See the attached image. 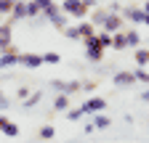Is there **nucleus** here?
Segmentation results:
<instances>
[{
  "instance_id": "1",
  "label": "nucleus",
  "mask_w": 149,
  "mask_h": 143,
  "mask_svg": "<svg viewBox=\"0 0 149 143\" xmlns=\"http://www.w3.org/2000/svg\"><path fill=\"white\" fill-rule=\"evenodd\" d=\"M61 11L67 16H72V19H80V21L88 16V8H85L83 0H61Z\"/></svg>"
},
{
  "instance_id": "2",
  "label": "nucleus",
  "mask_w": 149,
  "mask_h": 143,
  "mask_svg": "<svg viewBox=\"0 0 149 143\" xmlns=\"http://www.w3.org/2000/svg\"><path fill=\"white\" fill-rule=\"evenodd\" d=\"M83 45H85V58H88V61L99 64V61L104 58V50H107V48L99 43V37H91V40H85Z\"/></svg>"
},
{
  "instance_id": "3",
  "label": "nucleus",
  "mask_w": 149,
  "mask_h": 143,
  "mask_svg": "<svg viewBox=\"0 0 149 143\" xmlns=\"http://www.w3.org/2000/svg\"><path fill=\"white\" fill-rule=\"evenodd\" d=\"M22 64V53H19V48H8L6 53H0V69H8V66H19Z\"/></svg>"
},
{
  "instance_id": "4",
  "label": "nucleus",
  "mask_w": 149,
  "mask_h": 143,
  "mask_svg": "<svg viewBox=\"0 0 149 143\" xmlns=\"http://www.w3.org/2000/svg\"><path fill=\"white\" fill-rule=\"evenodd\" d=\"M112 85L115 87H133L136 85V74L133 72H115V74H112Z\"/></svg>"
},
{
  "instance_id": "5",
  "label": "nucleus",
  "mask_w": 149,
  "mask_h": 143,
  "mask_svg": "<svg viewBox=\"0 0 149 143\" xmlns=\"http://www.w3.org/2000/svg\"><path fill=\"white\" fill-rule=\"evenodd\" d=\"M123 16H125V21H130V24H144L146 11L139 8V6H128V8H123Z\"/></svg>"
},
{
  "instance_id": "6",
  "label": "nucleus",
  "mask_w": 149,
  "mask_h": 143,
  "mask_svg": "<svg viewBox=\"0 0 149 143\" xmlns=\"http://www.w3.org/2000/svg\"><path fill=\"white\" fill-rule=\"evenodd\" d=\"M80 109H83L85 114H101V111L107 109V101H104V98H99V96H93V98H88V101L80 106Z\"/></svg>"
},
{
  "instance_id": "7",
  "label": "nucleus",
  "mask_w": 149,
  "mask_h": 143,
  "mask_svg": "<svg viewBox=\"0 0 149 143\" xmlns=\"http://www.w3.org/2000/svg\"><path fill=\"white\" fill-rule=\"evenodd\" d=\"M13 48V27L11 24H0V50H8Z\"/></svg>"
},
{
  "instance_id": "8",
  "label": "nucleus",
  "mask_w": 149,
  "mask_h": 143,
  "mask_svg": "<svg viewBox=\"0 0 149 143\" xmlns=\"http://www.w3.org/2000/svg\"><path fill=\"white\" fill-rule=\"evenodd\" d=\"M107 19H109V8H107V6H99V8L91 11V19H88V21H91L93 27H101V29H104Z\"/></svg>"
},
{
  "instance_id": "9",
  "label": "nucleus",
  "mask_w": 149,
  "mask_h": 143,
  "mask_svg": "<svg viewBox=\"0 0 149 143\" xmlns=\"http://www.w3.org/2000/svg\"><path fill=\"white\" fill-rule=\"evenodd\" d=\"M104 29L112 32V34H115V32H123V29H125V16H123V13H109Z\"/></svg>"
},
{
  "instance_id": "10",
  "label": "nucleus",
  "mask_w": 149,
  "mask_h": 143,
  "mask_svg": "<svg viewBox=\"0 0 149 143\" xmlns=\"http://www.w3.org/2000/svg\"><path fill=\"white\" fill-rule=\"evenodd\" d=\"M45 61H43V56L40 53H22V66H27V69H37V66H43Z\"/></svg>"
},
{
  "instance_id": "11",
  "label": "nucleus",
  "mask_w": 149,
  "mask_h": 143,
  "mask_svg": "<svg viewBox=\"0 0 149 143\" xmlns=\"http://www.w3.org/2000/svg\"><path fill=\"white\" fill-rule=\"evenodd\" d=\"M96 29H99V27H93L91 21H80V24H77V32H80V40H83V43L91 40V37H96V34H99Z\"/></svg>"
},
{
  "instance_id": "12",
  "label": "nucleus",
  "mask_w": 149,
  "mask_h": 143,
  "mask_svg": "<svg viewBox=\"0 0 149 143\" xmlns=\"http://www.w3.org/2000/svg\"><path fill=\"white\" fill-rule=\"evenodd\" d=\"M22 19H27V0H19V3L13 6V11H11V24L22 21Z\"/></svg>"
},
{
  "instance_id": "13",
  "label": "nucleus",
  "mask_w": 149,
  "mask_h": 143,
  "mask_svg": "<svg viewBox=\"0 0 149 143\" xmlns=\"http://www.w3.org/2000/svg\"><path fill=\"white\" fill-rule=\"evenodd\" d=\"M128 48V34H125V29L123 32H115L112 34V50H125Z\"/></svg>"
},
{
  "instance_id": "14",
  "label": "nucleus",
  "mask_w": 149,
  "mask_h": 143,
  "mask_svg": "<svg viewBox=\"0 0 149 143\" xmlns=\"http://www.w3.org/2000/svg\"><path fill=\"white\" fill-rule=\"evenodd\" d=\"M53 111H69V96L67 93H59L53 98Z\"/></svg>"
},
{
  "instance_id": "15",
  "label": "nucleus",
  "mask_w": 149,
  "mask_h": 143,
  "mask_svg": "<svg viewBox=\"0 0 149 143\" xmlns=\"http://www.w3.org/2000/svg\"><path fill=\"white\" fill-rule=\"evenodd\" d=\"M133 61H136V66H146L149 64V48H136L133 50Z\"/></svg>"
},
{
  "instance_id": "16",
  "label": "nucleus",
  "mask_w": 149,
  "mask_h": 143,
  "mask_svg": "<svg viewBox=\"0 0 149 143\" xmlns=\"http://www.w3.org/2000/svg\"><path fill=\"white\" fill-rule=\"evenodd\" d=\"M125 34H128V48H133V50H136V48H141V34H139L133 27H130V29L125 27Z\"/></svg>"
},
{
  "instance_id": "17",
  "label": "nucleus",
  "mask_w": 149,
  "mask_h": 143,
  "mask_svg": "<svg viewBox=\"0 0 149 143\" xmlns=\"http://www.w3.org/2000/svg\"><path fill=\"white\" fill-rule=\"evenodd\" d=\"M48 21H51L56 29H67V13H64V11H59V13H53Z\"/></svg>"
},
{
  "instance_id": "18",
  "label": "nucleus",
  "mask_w": 149,
  "mask_h": 143,
  "mask_svg": "<svg viewBox=\"0 0 149 143\" xmlns=\"http://www.w3.org/2000/svg\"><path fill=\"white\" fill-rule=\"evenodd\" d=\"M93 124H96V130H107L109 124H112V119L107 114H93Z\"/></svg>"
},
{
  "instance_id": "19",
  "label": "nucleus",
  "mask_w": 149,
  "mask_h": 143,
  "mask_svg": "<svg viewBox=\"0 0 149 143\" xmlns=\"http://www.w3.org/2000/svg\"><path fill=\"white\" fill-rule=\"evenodd\" d=\"M37 16H43L40 6H37L35 0H27V19H37Z\"/></svg>"
},
{
  "instance_id": "20",
  "label": "nucleus",
  "mask_w": 149,
  "mask_h": 143,
  "mask_svg": "<svg viewBox=\"0 0 149 143\" xmlns=\"http://www.w3.org/2000/svg\"><path fill=\"white\" fill-rule=\"evenodd\" d=\"M53 135H56V130H53V124H43V127L37 130V138H40V140H51Z\"/></svg>"
},
{
  "instance_id": "21",
  "label": "nucleus",
  "mask_w": 149,
  "mask_h": 143,
  "mask_svg": "<svg viewBox=\"0 0 149 143\" xmlns=\"http://www.w3.org/2000/svg\"><path fill=\"white\" fill-rule=\"evenodd\" d=\"M19 3V0H0V16H11L13 6Z\"/></svg>"
},
{
  "instance_id": "22",
  "label": "nucleus",
  "mask_w": 149,
  "mask_h": 143,
  "mask_svg": "<svg viewBox=\"0 0 149 143\" xmlns=\"http://www.w3.org/2000/svg\"><path fill=\"white\" fill-rule=\"evenodd\" d=\"M77 90H83V82H80V80H72V82H64V93H67V96L77 93Z\"/></svg>"
},
{
  "instance_id": "23",
  "label": "nucleus",
  "mask_w": 149,
  "mask_h": 143,
  "mask_svg": "<svg viewBox=\"0 0 149 143\" xmlns=\"http://www.w3.org/2000/svg\"><path fill=\"white\" fill-rule=\"evenodd\" d=\"M96 37H99V43H101L107 50L112 48V32H107V29H104V32H99V34H96Z\"/></svg>"
},
{
  "instance_id": "24",
  "label": "nucleus",
  "mask_w": 149,
  "mask_h": 143,
  "mask_svg": "<svg viewBox=\"0 0 149 143\" xmlns=\"http://www.w3.org/2000/svg\"><path fill=\"white\" fill-rule=\"evenodd\" d=\"M133 74H136V82H144V85H149V72H146L144 66L133 69Z\"/></svg>"
},
{
  "instance_id": "25",
  "label": "nucleus",
  "mask_w": 149,
  "mask_h": 143,
  "mask_svg": "<svg viewBox=\"0 0 149 143\" xmlns=\"http://www.w3.org/2000/svg\"><path fill=\"white\" fill-rule=\"evenodd\" d=\"M40 98H43V93H32V96L24 101V106H27V109H32V106H37V103H40Z\"/></svg>"
},
{
  "instance_id": "26",
  "label": "nucleus",
  "mask_w": 149,
  "mask_h": 143,
  "mask_svg": "<svg viewBox=\"0 0 149 143\" xmlns=\"http://www.w3.org/2000/svg\"><path fill=\"white\" fill-rule=\"evenodd\" d=\"M3 135H8V138H16V135H19V124L8 122V124H6V130H3Z\"/></svg>"
},
{
  "instance_id": "27",
  "label": "nucleus",
  "mask_w": 149,
  "mask_h": 143,
  "mask_svg": "<svg viewBox=\"0 0 149 143\" xmlns=\"http://www.w3.org/2000/svg\"><path fill=\"white\" fill-rule=\"evenodd\" d=\"M61 32L67 34L69 40H80V32H77V24H74V27H67V29H61Z\"/></svg>"
},
{
  "instance_id": "28",
  "label": "nucleus",
  "mask_w": 149,
  "mask_h": 143,
  "mask_svg": "<svg viewBox=\"0 0 149 143\" xmlns=\"http://www.w3.org/2000/svg\"><path fill=\"white\" fill-rule=\"evenodd\" d=\"M83 114H85L83 109H69V111H67V119H69V122H77Z\"/></svg>"
},
{
  "instance_id": "29",
  "label": "nucleus",
  "mask_w": 149,
  "mask_h": 143,
  "mask_svg": "<svg viewBox=\"0 0 149 143\" xmlns=\"http://www.w3.org/2000/svg\"><path fill=\"white\" fill-rule=\"evenodd\" d=\"M43 61H45V64H59L61 56H59V53H43Z\"/></svg>"
},
{
  "instance_id": "30",
  "label": "nucleus",
  "mask_w": 149,
  "mask_h": 143,
  "mask_svg": "<svg viewBox=\"0 0 149 143\" xmlns=\"http://www.w3.org/2000/svg\"><path fill=\"white\" fill-rule=\"evenodd\" d=\"M96 85H99L96 80H85V82H83V90H85V93H88V90H96Z\"/></svg>"
},
{
  "instance_id": "31",
  "label": "nucleus",
  "mask_w": 149,
  "mask_h": 143,
  "mask_svg": "<svg viewBox=\"0 0 149 143\" xmlns=\"http://www.w3.org/2000/svg\"><path fill=\"white\" fill-rule=\"evenodd\" d=\"M16 96H19V101H22V103H24V101H27V98H29L32 93L27 90V87H19V93H16Z\"/></svg>"
},
{
  "instance_id": "32",
  "label": "nucleus",
  "mask_w": 149,
  "mask_h": 143,
  "mask_svg": "<svg viewBox=\"0 0 149 143\" xmlns=\"http://www.w3.org/2000/svg\"><path fill=\"white\" fill-rule=\"evenodd\" d=\"M37 6H40V11H48L51 6H53V0H35Z\"/></svg>"
},
{
  "instance_id": "33",
  "label": "nucleus",
  "mask_w": 149,
  "mask_h": 143,
  "mask_svg": "<svg viewBox=\"0 0 149 143\" xmlns=\"http://www.w3.org/2000/svg\"><path fill=\"white\" fill-rule=\"evenodd\" d=\"M83 3H85V8H88V11H93V8H99V0H83Z\"/></svg>"
},
{
  "instance_id": "34",
  "label": "nucleus",
  "mask_w": 149,
  "mask_h": 143,
  "mask_svg": "<svg viewBox=\"0 0 149 143\" xmlns=\"http://www.w3.org/2000/svg\"><path fill=\"white\" fill-rule=\"evenodd\" d=\"M8 122H11V119H8L6 114H0V130H6V124H8Z\"/></svg>"
},
{
  "instance_id": "35",
  "label": "nucleus",
  "mask_w": 149,
  "mask_h": 143,
  "mask_svg": "<svg viewBox=\"0 0 149 143\" xmlns=\"http://www.w3.org/2000/svg\"><path fill=\"white\" fill-rule=\"evenodd\" d=\"M93 130H96V124H93V122H85V135L93 133Z\"/></svg>"
},
{
  "instance_id": "36",
  "label": "nucleus",
  "mask_w": 149,
  "mask_h": 143,
  "mask_svg": "<svg viewBox=\"0 0 149 143\" xmlns=\"http://www.w3.org/2000/svg\"><path fill=\"white\" fill-rule=\"evenodd\" d=\"M8 103H11V101H8V98H6L3 93H0V106H3V109H6V106H8Z\"/></svg>"
},
{
  "instance_id": "37",
  "label": "nucleus",
  "mask_w": 149,
  "mask_h": 143,
  "mask_svg": "<svg viewBox=\"0 0 149 143\" xmlns=\"http://www.w3.org/2000/svg\"><path fill=\"white\" fill-rule=\"evenodd\" d=\"M141 101H146V103H149V90H144V93H141Z\"/></svg>"
},
{
  "instance_id": "38",
  "label": "nucleus",
  "mask_w": 149,
  "mask_h": 143,
  "mask_svg": "<svg viewBox=\"0 0 149 143\" xmlns=\"http://www.w3.org/2000/svg\"><path fill=\"white\" fill-rule=\"evenodd\" d=\"M141 8H144V11H146V13H149V0H146V3H144V6H141Z\"/></svg>"
},
{
  "instance_id": "39",
  "label": "nucleus",
  "mask_w": 149,
  "mask_h": 143,
  "mask_svg": "<svg viewBox=\"0 0 149 143\" xmlns=\"http://www.w3.org/2000/svg\"><path fill=\"white\" fill-rule=\"evenodd\" d=\"M144 27H149V13H146V19H144Z\"/></svg>"
}]
</instances>
